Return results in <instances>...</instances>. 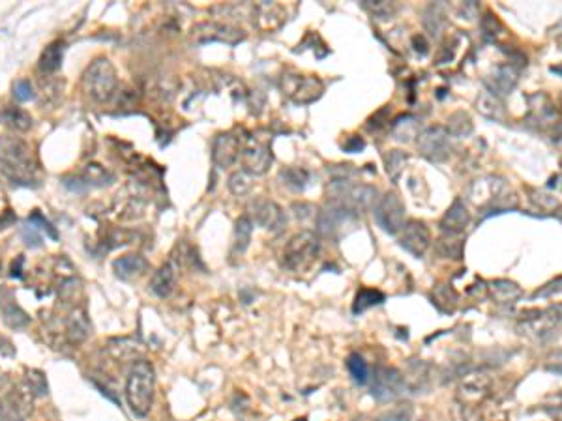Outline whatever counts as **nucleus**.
I'll return each instance as SVG.
<instances>
[{"label": "nucleus", "mask_w": 562, "mask_h": 421, "mask_svg": "<svg viewBox=\"0 0 562 421\" xmlns=\"http://www.w3.org/2000/svg\"><path fill=\"white\" fill-rule=\"evenodd\" d=\"M412 49L420 56H426L429 53V44H427V39L422 34H416L414 38H412Z\"/></svg>", "instance_id": "09e8293b"}, {"label": "nucleus", "mask_w": 562, "mask_h": 421, "mask_svg": "<svg viewBox=\"0 0 562 421\" xmlns=\"http://www.w3.org/2000/svg\"><path fill=\"white\" fill-rule=\"evenodd\" d=\"M202 28H207V32H195L197 36L204 34V38L199 39L201 44H207V41H225V44L235 45L238 44L240 39H244V34L238 28L227 27V25H218V22H204L201 25Z\"/></svg>", "instance_id": "6ab92c4d"}, {"label": "nucleus", "mask_w": 562, "mask_h": 421, "mask_svg": "<svg viewBox=\"0 0 562 421\" xmlns=\"http://www.w3.org/2000/svg\"><path fill=\"white\" fill-rule=\"evenodd\" d=\"M412 415H414V408L410 403H401L393 408L382 412L377 421H412Z\"/></svg>", "instance_id": "58836bf2"}, {"label": "nucleus", "mask_w": 562, "mask_h": 421, "mask_svg": "<svg viewBox=\"0 0 562 421\" xmlns=\"http://www.w3.org/2000/svg\"><path fill=\"white\" fill-rule=\"evenodd\" d=\"M249 215L253 225H257L261 229L270 230V232H280L285 229L287 225V215L283 212V208L277 202L264 199V196H257L249 202Z\"/></svg>", "instance_id": "9d476101"}, {"label": "nucleus", "mask_w": 562, "mask_h": 421, "mask_svg": "<svg viewBox=\"0 0 562 421\" xmlns=\"http://www.w3.org/2000/svg\"><path fill=\"white\" fill-rule=\"evenodd\" d=\"M437 253L444 258L459 260L463 257V240H461V236H443L437 241Z\"/></svg>", "instance_id": "2f4dec72"}, {"label": "nucleus", "mask_w": 562, "mask_h": 421, "mask_svg": "<svg viewBox=\"0 0 562 421\" xmlns=\"http://www.w3.org/2000/svg\"><path fill=\"white\" fill-rule=\"evenodd\" d=\"M405 202L398 193H386L377 202L373 215H375L377 225L388 234H398L405 225Z\"/></svg>", "instance_id": "1a4fd4ad"}, {"label": "nucleus", "mask_w": 562, "mask_h": 421, "mask_svg": "<svg viewBox=\"0 0 562 421\" xmlns=\"http://www.w3.org/2000/svg\"><path fill=\"white\" fill-rule=\"evenodd\" d=\"M347 369L353 376V380L360 386H365L370 382V367H367V361H365L360 354H351L347 358Z\"/></svg>", "instance_id": "7c9ffc66"}, {"label": "nucleus", "mask_w": 562, "mask_h": 421, "mask_svg": "<svg viewBox=\"0 0 562 421\" xmlns=\"http://www.w3.org/2000/svg\"><path fill=\"white\" fill-rule=\"evenodd\" d=\"M407 159H409V156H407V154L401 150H390L386 156H384L386 173L392 182H398L399 180V176H401V173H403V167H405V163H407Z\"/></svg>", "instance_id": "473e14b6"}, {"label": "nucleus", "mask_w": 562, "mask_h": 421, "mask_svg": "<svg viewBox=\"0 0 562 421\" xmlns=\"http://www.w3.org/2000/svg\"><path fill=\"white\" fill-rule=\"evenodd\" d=\"M302 421H306V420H302Z\"/></svg>", "instance_id": "8fccbe9b"}, {"label": "nucleus", "mask_w": 562, "mask_h": 421, "mask_svg": "<svg viewBox=\"0 0 562 421\" xmlns=\"http://www.w3.org/2000/svg\"><path fill=\"white\" fill-rule=\"evenodd\" d=\"M21 236L27 246H30V247L41 246V232H39V230L36 229L34 225H30V223L25 225L21 230Z\"/></svg>", "instance_id": "a18cd8bd"}, {"label": "nucleus", "mask_w": 562, "mask_h": 421, "mask_svg": "<svg viewBox=\"0 0 562 421\" xmlns=\"http://www.w3.org/2000/svg\"><path fill=\"white\" fill-rule=\"evenodd\" d=\"M280 180L283 185L291 187L294 191H303L308 187L309 173L302 167H287L280 173Z\"/></svg>", "instance_id": "c756f323"}, {"label": "nucleus", "mask_w": 562, "mask_h": 421, "mask_svg": "<svg viewBox=\"0 0 562 421\" xmlns=\"http://www.w3.org/2000/svg\"><path fill=\"white\" fill-rule=\"evenodd\" d=\"M27 382L32 393H36V395H47V380H45L44 373H39V370H28Z\"/></svg>", "instance_id": "37998d69"}, {"label": "nucleus", "mask_w": 562, "mask_h": 421, "mask_svg": "<svg viewBox=\"0 0 562 421\" xmlns=\"http://www.w3.org/2000/svg\"><path fill=\"white\" fill-rule=\"evenodd\" d=\"M176 283V268L173 262L163 264L162 268L157 269L156 274L152 275L150 290L159 298H167L174 288Z\"/></svg>", "instance_id": "412c9836"}, {"label": "nucleus", "mask_w": 562, "mask_h": 421, "mask_svg": "<svg viewBox=\"0 0 562 421\" xmlns=\"http://www.w3.org/2000/svg\"><path fill=\"white\" fill-rule=\"evenodd\" d=\"M476 109L482 116L489 118V120H495V122H502L506 118L504 103H502L500 98H497V95L489 94L488 90L478 95Z\"/></svg>", "instance_id": "4be33fe9"}, {"label": "nucleus", "mask_w": 562, "mask_h": 421, "mask_svg": "<svg viewBox=\"0 0 562 421\" xmlns=\"http://www.w3.org/2000/svg\"><path fill=\"white\" fill-rule=\"evenodd\" d=\"M281 90L289 100H292L298 105H309L322 95L325 84L319 77H313V75L285 73L281 77Z\"/></svg>", "instance_id": "6e6552de"}, {"label": "nucleus", "mask_w": 562, "mask_h": 421, "mask_svg": "<svg viewBox=\"0 0 562 421\" xmlns=\"http://www.w3.org/2000/svg\"><path fill=\"white\" fill-rule=\"evenodd\" d=\"M111 180H112V174L109 173V171H105V168L101 167V165L90 163V165H86V167H84L83 182H84V185H86V187H89V185L111 184Z\"/></svg>", "instance_id": "f704fd0d"}, {"label": "nucleus", "mask_w": 562, "mask_h": 421, "mask_svg": "<svg viewBox=\"0 0 562 421\" xmlns=\"http://www.w3.org/2000/svg\"><path fill=\"white\" fill-rule=\"evenodd\" d=\"M489 292L495 302L500 305H508V303H516L521 298L523 290L517 283L508 279H497L489 285Z\"/></svg>", "instance_id": "5701e85b"}, {"label": "nucleus", "mask_w": 562, "mask_h": 421, "mask_svg": "<svg viewBox=\"0 0 562 421\" xmlns=\"http://www.w3.org/2000/svg\"><path fill=\"white\" fill-rule=\"evenodd\" d=\"M62 58H64V41H53L45 47L39 58V67L41 72H56L62 66Z\"/></svg>", "instance_id": "cd10ccee"}, {"label": "nucleus", "mask_w": 562, "mask_h": 421, "mask_svg": "<svg viewBox=\"0 0 562 421\" xmlns=\"http://www.w3.org/2000/svg\"><path fill=\"white\" fill-rule=\"evenodd\" d=\"M251 234H253L251 219L247 218V215H242V218L236 219L235 241H233V253H235L236 257H242V255L247 251L249 241H251Z\"/></svg>", "instance_id": "b1692460"}, {"label": "nucleus", "mask_w": 562, "mask_h": 421, "mask_svg": "<svg viewBox=\"0 0 562 421\" xmlns=\"http://www.w3.org/2000/svg\"><path fill=\"white\" fill-rule=\"evenodd\" d=\"M0 421H25L22 408L13 397L0 399Z\"/></svg>", "instance_id": "4c0bfd02"}, {"label": "nucleus", "mask_w": 562, "mask_h": 421, "mask_svg": "<svg viewBox=\"0 0 562 421\" xmlns=\"http://www.w3.org/2000/svg\"><path fill=\"white\" fill-rule=\"evenodd\" d=\"M242 163H244V168L247 174L251 176H261L270 168L272 165V152L266 148L264 145H249L246 148H242Z\"/></svg>", "instance_id": "f3484780"}, {"label": "nucleus", "mask_w": 562, "mask_h": 421, "mask_svg": "<svg viewBox=\"0 0 562 421\" xmlns=\"http://www.w3.org/2000/svg\"><path fill=\"white\" fill-rule=\"evenodd\" d=\"M112 269H115L117 277H120L122 281L139 279L140 275H145V272L148 269V260L143 255L129 253V255L117 258L112 262Z\"/></svg>", "instance_id": "a211bd4d"}, {"label": "nucleus", "mask_w": 562, "mask_h": 421, "mask_svg": "<svg viewBox=\"0 0 562 421\" xmlns=\"http://www.w3.org/2000/svg\"><path fill=\"white\" fill-rule=\"evenodd\" d=\"M28 223L34 225L39 232H45V236H49L53 240H58V232L55 230V227H53L49 219H45L44 215H41V212H38V210H34V212L28 215Z\"/></svg>", "instance_id": "a19ab883"}, {"label": "nucleus", "mask_w": 562, "mask_h": 421, "mask_svg": "<svg viewBox=\"0 0 562 421\" xmlns=\"http://www.w3.org/2000/svg\"><path fill=\"white\" fill-rule=\"evenodd\" d=\"M416 137H418V140H416L418 152L426 157L427 161L443 163L448 159L452 146H450L448 131L443 126L426 128L422 133L416 135Z\"/></svg>", "instance_id": "9b49d317"}, {"label": "nucleus", "mask_w": 562, "mask_h": 421, "mask_svg": "<svg viewBox=\"0 0 562 421\" xmlns=\"http://www.w3.org/2000/svg\"><path fill=\"white\" fill-rule=\"evenodd\" d=\"M444 25H446V19H444V13L440 11L438 6H429V8L424 11V27L429 30L431 36L438 38L440 32L444 30Z\"/></svg>", "instance_id": "72a5a7b5"}, {"label": "nucleus", "mask_w": 562, "mask_h": 421, "mask_svg": "<svg viewBox=\"0 0 562 421\" xmlns=\"http://www.w3.org/2000/svg\"><path fill=\"white\" fill-rule=\"evenodd\" d=\"M0 311H2V320H4V324L8 326V328H11V330H21V328H25V326L30 322L28 314L13 302L2 303Z\"/></svg>", "instance_id": "c85d7f7f"}, {"label": "nucleus", "mask_w": 562, "mask_h": 421, "mask_svg": "<svg viewBox=\"0 0 562 421\" xmlns=\"http://www.w3.org/2000/svg\"><path fill=\"white\" fill-rule=\"evenodd\" d=\"M154 369L148 361H137L129 370L126 382V401L137 417H145L150 412L154 401Z\"/></svg>", "instance_id": "f03ea898"}, {"label": "nucleus", "mask_w": 562, "mask_h": 421, "mask_svg": "<svg viewBox=\"0 0 562 421\" xmlns=\"http://www.w3.org/2000/svg\"><path fill=\"white\" fill-rule=\"evenodd\" d=\"M117 72L107 58H96L84 72L83 86L92 100L105 103L117 90Z\"/></svg>", "instance_id": "39448f33"}, {"label": "nucleus", "mask_w": 562, "mask_h": 421, "mask_svg": "<svg viewBox=\"0 0 562 421\" xmlns=\"http://www.w3.org/2000/svg\"><path fill=\"white\" fill-rule=\"evenodd\" d=\"M399 246L403 247L405 251L410 253L412 257L420 258L426 255L431 243V232L427 229V225L418 219H410L409 223L403 225V229L399 230Z\"/></svg>", "instance_id": "ddd939ff"}, {"label": "nucleus", "mask_w": 562, "mask_h": 421, "mask_svg": "<svg viewBox=\"0 0 562 421\" xmlns=\"http://www.w3.org/2000/svg\"><path fill=\"white\" fill-rule=\"evenodd\" d=\"M384 300H386V296H384L381 290H375V288H360V290L356 292V296H354L353 313L354 314L365 313L367 309L375 307V305H381Z\"/></svg>", "instance_id": "bb28decb"}, {"label": "nucleus", "mask_w": 562, "mask_h": 421, "mask_svg": "<svg viewBox=\"0 0 562 421\" xmlns=\"http://www.w3.org/2000/svg\"><path fill=\"white\" fill-rule=\"evenodd\" d=\"M0 174L15 185H38V165L27 142L0 137Z\"/></svg>", "instance_id": "f257e3e1"}, {"label": "nucleus", "mask_w": 562, "mask_h": 421, "mask_svg": "<svg viewBox=\"0 0 562 421\" xmlns=\"http://www.w3.org/2000/svg\"><path fill=\"white\" fill-rule=\"evenodd\" d=\"M90 331H92V326H90L86 313H84L83 309H75L66 322V335L70 339V342H73V345L84 342L89 339Z\"/></svg>", "instance_id": "aec40b11"}, {"label": "nucleus", "mask_w": 562, "mask_h": 421, "mask_svg": "<svg viewBox=\"0 0 562 421\" xmlns=\"http://www.w3.org/2000/svg\"><path fill=\"white\" fill-rule=\"evenodd\" d=\"M328 195L332 196V202L343 204L354 213H362L375 206L379 191L373 185L353 184L348 178H336L328 185Z\"/></svg>", "instance_id": "7ed1b4c3"}, {"label": "nucleus", "mask_w": 562, "mask_h": 421, "mask_svg": "<svg viewBox=\"0 0 562 421\" xmlns=\"http://www.w3.org/2000/svg\"><path fill=\"white\" fill-rule=\"evenodd\" d=\"M362 6H364L367 11H371L373 15L379 17V19H388V17L396 11L393 4H390L386 0H364Z\"/></svg>", "instance_id": "ea45409f"}, {"label": "nucleus", "mask_w": 562, "mask_h": 421, "mask_svg": "<svg viewBox=\"0 0 562 421\" xmlns=\"http://www.w3.org/2000/svg\"><path fill=\"white\" fill-rule=\"evenodd\" d=\"M319 238L313 232H298L287 241L283 249V266L291 272H303L319 255Z\"/></svg>", "instance_id": "423d86ee"}, {"label": "nucleus", "mask_w": 562, "mask_h": 421, "mask_svg": "<svg viewBox=\"0 0 562 421\" xmlns=\"http://www.w3.org/2000/svg\"><path fill=\"white\" fill-rule=\"evenodd\" d=\"M341 146H343V150L347 152V154H356V152L364 150L365 140L362 139V137H358V135H348Z\"/></svg>", "instance_id": "de8ad7c7"}, {"label": "nucleus", "mask_w": 562, "mask_h": 421, "mask_svg": "<svg viewBox=\"0 0 562 421\" xmlns=\"http://www.w3.org/2000/svg\"><path fill=\"white\" fill-rule=\"evenodd\" d=\"M469 199L480 208H502L510 206V201L517 204L516 195L508 189V184L499 176H485L472 182L469 189Z\"/></svg>", "instance_id": "20e7f679"}, {"label": "nucleus", "mask_w": 562, "mask_h": 421, "mask_svg": "<svg viewBox=\"0 0 562 421\" xmlns=\"http://www.w3.org/2000/svg\"><path fill=\"white\" fill-rule=\"evenodd\" d=\"M444 129L448 131L450 137L463 139V137H469V135L474 131V123H472V118L469 112L455 111L448 116V126H446Z\"/></svg>", "instance_id": "393cba45"}, {"label": "nucleus", "mask_w": 562, "mask_h": 421, "mask_svg": "<svg viewBox=\"0 0 562 421\" xmlns=\"http://www.w3.org/2000/svg\"><path fill=\"white\" fill-rule=\"evenodd\" d=\"M13 95H15L17 101H22V103L28 100H32L34 88H32V84H30V81H27V79L17 81V83L13 84Z\"/></svg>", "instance_id": "c03bdc74"}, {"label": "nucleus", "mask_w": 562, "mask_h": 421, "mask_svg": "<svg viewBox=\"0 0 562 421\" xmlns=\"http://www.w3.org/2000/svg\"><path fill=\"white\" fill-rule=\"evenodd\" d=\"M0 122L15 131H27L32 126V116L17 107H4L0 111Z\"/></svg>", "instance_id": "a878e982"}, {"label": "nucleus", "mask_w": 562, "mask_h": 421, "mask_svg": "<svg viewBox=\"0 0 562 421\" xmlns=\"http://www.w3.org/2000/svg\"><path fill=\"white\" fill-rule=\"evenodd\" d=\"M242 154V139L235 133H219L214 139L212 159L221 168L230 167Z\"/></svg>", "instance_id": "4468645a"}, {"label": "nucleus", "mask_w": 562, "mask_h": 421, "mask_svg": "<svg viewBox=\"0 0 562 421\" xmlns=\"http://www.w3.org/2000/svg\"><path fill=\"white\" fill-rule=\"evenodd\" d=\"M433 303L437 305L443 313H452L455 309V303H457V296L455 292L450 288V286L438 285L435 288V294H433Z\"/></svg>", "instance_id": "c9c22d12"}, {"label": "nucleus", "mask_w": 562, "mask_h": 421, "mask_svg": "<svg viewBox=\"0 0 562 421\" xmlns=\"http://www.w3.org/2000/svg\"><path fill=\"white\" fill-rule=\"evenodd\" d=\"M482 30L483 36L489 39H495L502 32V25H500L499 17L495 15L493 11H485V15L482 19Z\"/></svg>", "instance_id": "79ce46f5"}, {"label": "nucleus", "mask_w": 562, "mask_h": 421, "mask_svg": "<svg viewBox=\"0 0 562 421\" xmlns=\"http://www.w3.org/2000/svg\"><path fill=\"white\" fill-rule=\"evenodd\" d=\"M469 223H471V212H469V208H466V204L461 199H455L452 202V206L443 215L438 227H440L443 236H461L465 232L466 227H469Z\"/></svg>", "instance_id": "dca6fc26"}, {"label": "nucleus", "mask_w": 562, "mask_h": 421, "mask_svg": "<svg viewBox=\"0 0 562 421\" xmlns=\"http://www.w3.org/2000/svg\"><path fill=\"white\" fill-rule=\"evenodd\" d=\"M356 221H358V213H354L343 204L330 202L317 215V232L325 238L337 240L343 234H347L348 230H353Z\"/></svg>", "instance_id": "0eeeda50"}, {"label": "nucleus", "mask_w": 562, "mask_h": 421, "mask_svg": "<svg viewBox=\"0 0 562 421\" xmlns=\"http://www.w3.org/2000/svg\"><path fill=\"white\" fill-rule=\"evenodd\" d=\"M405 380L401 373L393 367L386 365H379L373 373V380H371V395L379 401V403H390L403 393Z\"/></svg>", "instance_id": "f8f14e48"}, {"label": "nucleus", "mask_w": 562, "mask_h": 421, "mask_svg": "<svg viewBox=\"0 0 562 421\" xmlns=\"http://www.w3.org/2000/svg\"><path fill=\"white\" fill-rule=\"evenodd\" d=\"M253 187L251 182V174H247L246 171H236L229 176V189L233 195L242 196L247 195Z\"/></svg>", "instance_id": "e433bc0d"}, {"label": "nucleus", "mask_w": 562, "mask_h": 421, "mask_svg": "<svg viewBox=\"0 0 562 421\" xmlns=\"http://www.w3.org/2000/svg\"><path fill=\"white\" fill-rule=\"evenodd\" d=\"M517 81H519V73L514 67V64H500V66L495 67L491 75L483 79V84H485L489 94L502 98L516 88Z\"/></svg>", "instance_id": "2eb2a0df"}, {"label": "nucleus", "mask_w": 562, "mask_h": 421, "mask_svg": "<svg viewBox=\"0 0 562 421\" xmlns=\"http://www.w3.org/2000/svg\"><path fill=\"white\" fill-rule=\"evenodd\" d=\"M532 202H536L540 208H544V210H549V208H555L556 204H558V201H556V196L549 195V193H545V191H532Z\"/></svg>", "instance_id": "49530a36"}]
</instances>
